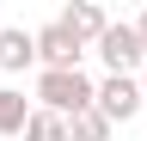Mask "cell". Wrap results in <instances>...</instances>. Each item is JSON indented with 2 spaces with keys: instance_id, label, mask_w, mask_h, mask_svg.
Returning <instances> with one entry per match:
<instances>
[{
  "instance_id": "9",
  "label": "cell",
  "mask_w": 147,
  "mask_h": 141,
  "mask_svg": "<svg viewBox=\"0 0 147 141\" xmlns=\"http://www.w3.org/2000/svg\"><path fill=\"white\" fill-rule=\"evenodd\" d=\"M67 141H110V123H104L98 111H86V117L67 123Z\"/></svg>"
},
{
  "instance_id": "10",
  "label": "cell",
  "mask_w": 147,
  "mask_h": 141,
  "mask_svg": "<svg viewBox=\"0 0 147 141\" xmlns=\"http://www.w3.org/2000/svg\"><path fill=\"white\" fill-rule=\"evenodd\" d=\"M135 25V37H141V49H147V6H141V19H129Z\"/></svg>"
},
{
  "instance_id": "7",
  "label": "cell",
  "mask_w": 147,
  "mask_h": 141,
  "mask_svg": "<svg viewBox=\"0 0 147 141\" xmlns=\"http://www.w3.org/2000/svg\"><path fill=\"white\" fill-rule=\"evenodd\" d=\"M25 123H31V104L18 86H0V135H25Z\"/></svg>"
},
{
  "instance_id": "8",
  "label": "cell",
  "mask_w": 147,
  "mask_h": 141,
  "mask_svg": "<svg viewBox=\"0 0 147 141\" xmlns=\"http://www.w3.org/2000/svg\"><path fill=\"white\" fill-rule=\"evenodd\" d=\"M25 141H67V117H55V111H37V104H31Z\"/></svg>"
},
{
  "instance_id": "4",
  "label": "cell",
  "mask_w": 147,
  "mask_h": 141,
  "mask_svg": "<svg viewBox=\"0 0 147 141\" xmlns=\"http://www.w3.org/2000/svg\"><path fill=\"white\" fill-rule=\"evenodd\" d=\"M55 25H61V31H67L80 49H92V43L104 37V25H110V19H104V6H98V0H67Z\"/></svg>"
},
{
  "instance_id": "3",
  "label": "cell",
  "mask_w": 147,
  "mask_h": 141,
  "mask_svg": "<svg viewBox=\"0 0 147 141\" xmlns=\"http://www.w3.org/2000/svg\"><path fill=\"white\" fill-rule=\"evenodd\" d=\"M147 104H141V80H129V74H104L98 80V117L117 129V123H129V117H141Z\"/></svg>"
},
{
  "instance_id": "11",
  "label": "cell",
  "mask_w": 147,
  "mask_h": 141,
  "mask_svg": "<svg viewBox=\"0 0 147 141\" xmlns=\"http://www.w3.org/2000/svg\"><path fill=\"white\" fill-rule=\"evenodd\" d=\"M141 104H147V67H141Z\"/></svg>"
},
{
  "instance_id": "5",
  "label": "cell",
  "mask_w": 147,
  "mask_h": 141,
  "mask_svg": "<svg viewBox=\"0 0 147 141\" xmlns=\"http://www.w3.org/2000/svg\"><path fill=\"white\" fill-rule=\"evenodd\" d=\"M31 37H37V67H80V55H86V49L74 43L55 19H49V25H37Z\"/></svg>"
},
{
  "instance_id": "2",
  "label": "cell",
  "mask_w": 147,
  "mask_h": 141,
  "mask_svg": "<svg viewBox=\"0 0 147 141\" xmlns=\"http://www.w3.org/2000/svg\"><path fill=\"white\" fill-rule=\"evenodd\" d=\"M92 49H98L104 74H129V80H141V67H147V49H141V37H135V25H129V19H123V25L110 19L104 37L92 43Z\"/></svg>"
},
{
  "instance_id": "6",
  "label": "cell",
  "mask_w": 147,
  "mask_h": 141,
  "mask_svg": "<svg viewBox=\"0 0 147 141\" xmlns=\"http://www.w3.org/2000/svg\"><path fill=\"white\" fill-rule=\"evenodd\" d=\"M25 67H37V37L25 25H6L0 31V74H25Z\"/></svg>"
},
{
  "instance_id": "1",
  "label": "cell",
  "mask_w": 147,
  "mask_h": 141,
  "mask_svg": "<svg viewBox=\"0 0 147 141\" xmlns=\"http://www.w3.org/2000/svg\"><path fill=\"white\" fill-rule=\"evenodd\" d=\"M37 111H55L67 123L98 111V80H86V67H37Z\"/></svg>"
}]
</instances>
